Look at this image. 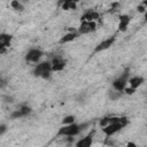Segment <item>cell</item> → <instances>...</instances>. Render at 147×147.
I'll list each match as a JSON object with an SVG mask.
<instances>
[{
    "instance_id": "1",
    "label": "cell",
    "mask_w": 147,
    "mask_h": 147,
    "mask_svg": "<svg viewBox=\"0 0 147 147\" xmlns=\"http://www.w3.org/2000/svg\"><path fill=\"white\" fill-rule=\"evenodd\" d=\"M88 126V123H84V124H69V125H63L57 131V136L60 137H75L77 134H79L83 130H85Z\"/></svg>"
},
{
    "instance_id": "2",
    "label": "cell",
    "mask_w": 147,
    "mask_h": 147,
    "mask_svg": "<svg viewBox=\"0 0 147 147\" xmlns=\"http://www.w3.org/2000/svg\"><path fill=\"white\" fill-rule=\"evenodd\" d=\"M127 123H129V119H127L126 117L122 116V117H121V119H119L118 122H115V123H111V124H108V125L103 126L102 132H103L107 137H110V136L115 134L116 132L121 131V130H122V129H123Z\"/></svg>"
},
{
    "instance_id": "3",
    "label": "cell",
    "mask_w": 147,
    "mask_h": 147,
    "mask_svg": "<svg viewBox=\"0 0 147 147\" xmlns=\"http://www.w3.org/2000/svg\"><path fill=\"white\" fill-rule=\"evenodd\" d=\"M51 72H52V67H51L49 61L40 62L33 69V75L36 77H39V78H42V79H48L51 77Z\"/></svg>"
},
{
    "instance_id": "4",
    "label": "cell",
    "mask_w": 147,
    "mask_h": 147,
    "mask_svg": "<svg viewBox=\"0 0 147 147\" xmlns=\"http://www.w3.org/2000/svg\"><path fill=\"white\" fill-rule=\"evenodd\" d=\"M130 78V68H125L124 71L122 72V75L119 77H117L114 82H113V87L117 91V92H123L124 88L126 87L127 80Z\"/></svg>"
},
{
    "instance_id": "5",
    "label": "cell",
    "mask_w": 147,
    "mask_h": 147,
    "mask_svg": "<svg viewBox=\"0 0 147 147\" xmlns=\"http://www.w3.org/2000/svg\"><path fill=\"white\" fill-rule=\"evenodd\" d=\"M96 30V23L95 22H86V21H83L77 30V33L78 34H87V33H91L93 31Z\"/></svg>"
},
{
    "instance_id": "6",
    "label": "cell",
    "mask_w": 147,
    "mask_h": 147,
    "mask_svg": "<svg viewBox=\"0 0 147 147\" xmlns=\"http://www.w3.org/2000/svg\"><path fill=\"white\" fill-rule=\"evenodd\" d=\"M42 52L40 51V49H38V48H32V49H30L26 54H25V61L26 62H30V63H37L39 60H40V57L42 56Z\"/></svg>"
},
{
    "instance_id": "7",
    "label": "cell",
    "mask_w": 147,
    "mask_h": 147,
    "mask_svg": "<svg viewBox=\"0 0 147 147\" xmlns=\"http://www.w3.org/2000/svg\"><path fill=\"white\" fill-rule=\"evenodd\" d=\"M67 65V61L62 56H54L51 61L52 71H62Z\"/></svg>"
},
{
    "instance_id": "8",
    "label": "cell",
    "mask_w": 147,
    "mask_h": 147,
    "mask_svg": "<svg viewBox=\"0 0 147 147\" xmlns=\"http://www.w3.org/2000/svg\"><path fill=\"white\" fill-rule=\"evenodd\" d=\"M115 42V37H110L108 39H105L102 40L100 44H98L94 48V53H99V52H102V51H106L108 49L110 46H113V44Z\"/></svg>"
},
{
    "instance_id": "9",
    "label": "cell",
    "mask_w": 147,
    "mask_h": 147,
    "mask_svg": "<svg viewBox=\"0 0 147 147\" xmlns=\"http://www.w3.org/2000/svg\"><path fill=\"white\" fill-rule=\"evenodd\" d=\"M100 17V14L93 9H88L86 10L83 15H82V22L83 21H86V22H95L96 20H99Z\"/></svg>"
},
{
    "instance_id": "10",
    "label": "cell",
    "mask_w": 147,
    "mask_h": 147,
    "mask_svg": "<svg viewBox=\"0 0 147 147\" xmlns=\"http://www.w3.org/2000/svg\"><path fill=\"white\" fill-rule=\"evenodd\" d=\"M93 134L94 133L91 132L87 136H85L84 138H82L80 140H78L76 144V147H91L92 142H93Z\"/></svg>"
},
{
    "instance_id": "11",
    "label": "cell",
    "mask_w": 147,
    "mask_h": 147,
    "mask_svg": "<svg viewBox=\"0 0 147 147\" xmlns=\"http://www.w3.org/2000/svg\"><path fill=\"white\" fill-rule=\"evenodd\" d=\"M11 38L13 37L8 33H1L0 34V53H2L5 51V48H7L10 45Z\"/></svg>"
},
{
    "instance_id": "12",
    "label": "cell",
    "mask_w": 147,
    "mask_h": 147,
    "mask_svg": "<svg viewBox=\"0 0 147 147\" xmlns=\"http://www.w3.org/2000/svg\"><path fill=\"white\" fill-rule=\"evenodd\" d=\"M130 23V16L129 15H121L119 16V23H118V30L121 32H125Z\"/></svg>"
},
{
    "instance_id": "13",
    "label": "cell",
    "mask_w": 147,
    "mask_h": 147,
    "mask_svg": "<svg viewBox=\"0 0 147 147\" xmlns=\"http://www.w3.org/2000/svg\"><path fill=\"white\" fill-rule=\"evenodd\" d=\"M77 36H78V33H77L76 31L68 32V33H65L64 36L61 37V39H60L59 42H60V44H67V42H70V41L75 40V39L77 38Z\"/></svg>"
},
{
    "instance_id": "14",
    "label": "cell",
    "mask_w": 147,
    "mask_h": 147,
    "mask_svg": "<svg viewBox=\"0 0 147 147\" xmlns=\"http://www.w3.org/2000/svg\"><path fill=\"white\" fill-rule=\"evenodd\" d=\"M127 82H129L130 87L133 88V90H136V88H138V87L145 82V79H144L142 77H138V76H136V77H131V78H129Z\"/></svg>"
},
{
    "instance_id": "15",
    "label": "cell",
    "mask_w": 147,
    "mask_h": 147,
    "mask_svg": "<svg viewBox=\"0 0 147 147\" xmlns=\"http://www.w3.org/2000/svg\"><path fill=\"white\" fill-rule=\"evenodd\" d=\"M76 8H77V3L75 1L67 0V1L62 2V9H64V10H72V9H76Z\"/></svg>"
},
{
    "instance_id": "16",
    "label": "cell",
    "mask_w": 147,
    "mask_h": 147,
    "mask_svg": "<svg viewBox=\"0 0 147 147\" xmlns=\"http://www.w3.org/2000/svg\"><path fill=\"white\" fill-rule=\"evenodd\" d=\"M10 6H11V7H13L15 10H17V11H22V10L24 9L23 5H22L20 1H16V0L11 1V2H10Z\"/></svg>"
},
{
    "instance_id": "17",
    "label": "cell",
    "mask_w": 147,
    "mask_h": 147,
    "mask_svg": "<svg viewBox=\"0 0 147 147\" xmlns=\"http://www.w3.org/2000/svg\"><path fill=\"white\" fill-rule=\"evenodd\" d=\"M21 113H22V115H23V117L24 116H28L30 113H31V108L28 106V105H23V106H21L20 107V109H18Z\"/></svg>"
},
{
    "instance_id": "18",
    "label": "cell",
    "mask_w": 147,
    "mask_h": 147,
    "mask_svg": "<svg viewBox=\"0 0 147 147\" xmlns=\"http://www.w3.org/2000/svg\"><path fill=\"white\" fill-rule=\"evenodd\" d=\"M75 119H76V117H75V116H72V115L65 116V117L63 118V121H62V124H63V125H69V124H72V123H75Z\"/></svg>"
},
{
    "instance_id": "19",
    "label": "cell",
    "mask_w": 147,
    "mask_h": 147,
    "mask_svg": "<svg viewBox=\"0 0 147 147\" xmlns=\"http://www.w3.org/2000/svg\"><path fill=\"white\" fill-rule=\"evenodd\" d=\"M10 117H11V118H21V117H23V115H22V113L17 109V110H14V111L10 114Z\"/></svg>"
},
{
    "instance_id": "20",
    "label": "cell",
    "mask_w": 147,
    "mask_h": 147,
    "mask_svg": "<svg viewBox=\"0 0 147 147\" xmlns=\"http://www.w3.org/2000/svg\"><path fill=\"white\" fill-rule=\"evenodd\" d=\"M109 96H110V99H113V100H116V99H118L119 96H121V93L119 92H110L109 93Z\"/></svg>"
},
{
    "instance_id": "21",
    "label": "cell",
    "mask_w": 147,
    "mask_h": 147,
    "mask_svg": "<svg viewBox=\"0 0 147 147\" xmlns=\"http://www.w3.org/2000/svg\"><path fill=\"white\" fill-rule=\"evenodd\" d=\"M5 86H7V79L0 75V88H3Z\"/></svg>"
},
{
    "instance_id": "22",
    "label": "cell",
    "mask_w": 147,
    "mask_h": 147,
    "mask_svg": "<svg viewBox=\"0 0 147 147\" xmlns=\"http://www.w3.org/2000/svg\"><path fill=\"white\" fill-rule=\"evenodd\" d=\"M7 131V125L6 124H0V136H2Z\"/></svg>"
},
{
    "instance_id": "23",
    "label": "cell",
    "mask_w": 147,
    "mask_h": 147,
    "mask_svg": "<svg viewBox=\"0 0 147 147\" xmlns=\"http://www.w3.org/2000/svg\"><path fill=\"white\" fill-rule=\"evenodd\" d=\"M134 91H136V90H133V88H131V87H125V88H124V92H125L126 94H133Z\"/></svg>"
},
{
    "instance_id": "24",
    "label": "cell",
    "mask_w": 147,
    "mask_h": 147,
    "mask_svg": "<svg viewBox=\"0 0 147 147\" xmlns=\"http://www.w3.org/2000/svg\"><path fill=\"white\" fill-rule=\"evenodd\" d=\"M127 147H136V145H134V144H131V142H130V144H127Z\"/></svg>"
}]
</instances>
